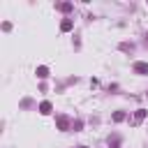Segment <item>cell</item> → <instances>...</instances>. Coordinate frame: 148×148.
<instances>
[{"label":"cell","mask_w":148,"mask_h":148,"mask_svg":"<svg viewBox=\"0 0 148 148\" xmlns=\"http://www.w3.org/2000/svg\"><path fill=\"white\" fill-rule=\"evenodd\" d=\"M134 72L136 74H148V62H134Z\"/></svg>","instance_id":"cell-1"},{"label":"cell","mask_w":148,"mask_h":148,"mask_svg":"<svg viewBox=\"0 0 148 148\" xmlns=\"http://www.w3.org/2000/svg\"><path fill=\"white\" fill-rule=\"evenodd\" d=\"M58 127H60V130H67V127H69V118H67V116H58Z\"/></svg>","instance_id":"cell-2"},{"label":"cell","mask_w":148,"mask_h":148,"mask_svg":"<svg viewBox=\"0 0 148 148\" xmlns=\"http://www.w3.org/2000/svg\"><path fill=\"white\" fill-rule=\"evenodd\" d=\"M51 109H53V106H51V102H42V104H39V113H44V116H46V113H51Z\"/></svg>","instance_id":"cell-3"},{"label":"cell","mask_w":148,"mask_h":148,"mask_svg":"<svg viewBox=\"0 0 148 148\" xmlns=\"http://www.w3.org/2000/svg\"><path fill=\"white\" fill-rule=\"evenodd\" d=\"M60 30H62V32H69V30H72V21H69V18H65V21L60 23Z\"/></svg>","instance_id":"cell-4"},{"label":"cell","mask_w":148,"mask_h":148,"mask_svg":"<svg viewBox=\"0 0 148 148\" xmlns=\"http://www.w3.org/2000/svg\"><path fill=\"white\" fill-rule=\"evenodd\" d=\"M143 118H146V111H143V109H139V111L134 113V123H141Z\"/></svg>","instance_id":"cell-5"},{"label":"cell","mask_w":148,"mask_h":148,"mask_svg":"<svg viewBox=\"0 0 148 148\" xmlns=\"http://www.w3.org/2000/svg\"><path fill=\"white\" fill-rule=\"evenodd\" d=\"M37 76H39V79H46V76H49V69H46V67H37Z\"/></svg>","instance_id":"cell-6"},{"label":"cell","mask_w":148,"mask_h":148,"mask_svg":"<svg viewBox=\"0 0 148 148\" xmlns=\"http://www.w3.org/2000/svg\"><path fill=\"white\" fill-rule=\"evenodd\" d=\"M58 9H60V12H69V9H72V5H69V2H60V5H58Z\"/></svg>","instance_id":"cell-7"},{"label":"cell","mask_w":148,"mask_h":148,"mask_svg":"<svg viewBox=\"0 0 148 148\" xmlns=\"http://www.w3.org/2000/svg\"><path fill=\"white\" fill-rule=\"evenodd\" d=\"M113 120H116V123L125 120V113H123V111H116V113H113Z\"/></svg>","instance_id":"cell-8"},{"label":"cell","mask_w":148,"mask_h":148,"mask_svg":"<svg viewBox=\"0 0 148 148\" xmlns=\"http://www.w3.org/2000/svg\"><path fill=\"white\" fill-rule=\"evenodd\" d=\"M81 148H86V146H81Z\"/></svg>","instance_id":"cell-9"},{"label":"cell","mask_w":148,"mask_h":148,"mask_svg":"<svg viewBox=\"0 0 148 148\" xmlns=\"http://www.w3.org/2000/svg\"><path fill=\"white\" fill-rule=\"evenodd\" d=\"M146 44H148V39H146Z\"/></svg>","instance_id":"cell-10"}]
</instances>
